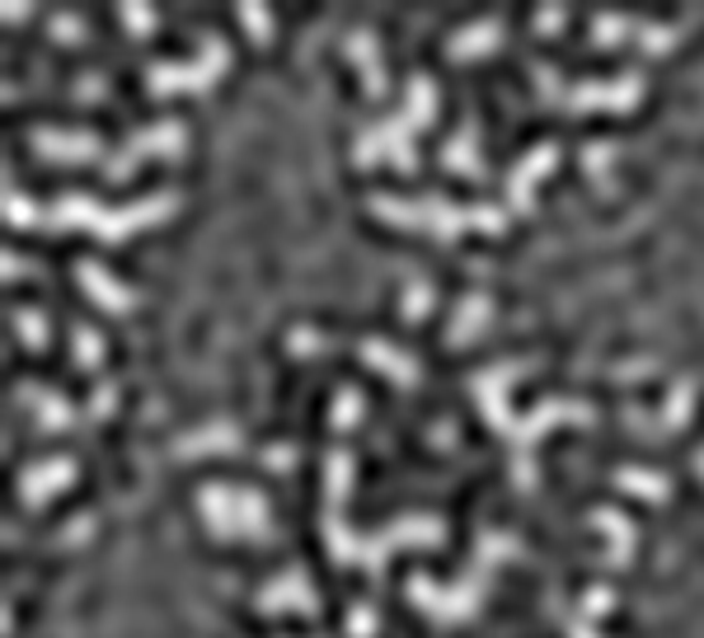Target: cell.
<instances>
[{
  "label": "cell",
  "mask_w": 704,
  "mask_h": 638,
  "mask_svg": "<svg viewBox=\"0 0 704 638\" xmlns=\"http://www.w3.org/2000/svg\"><path fill=\"white\" fill-rule=\"evenodd\" d=\"M348 493H352V451L333 447L324 460V544L339 563H358V569L381 578L385 554L395 544H447V526L437 517H404L376 530V536H352V526L343 521Z\"/></svg>",
  "instance_id": "obj_1"
},
{
  "label": "cell",
  "mask_w": 704,
  "mask_h": 638,
  "mask_svg": "<svg viewBox=\"0 0 704 638\" xmlns=\"http://www.w3.org/2000/svg\"><path fill=\"white\" fill-rule=\"evenodd\" d=\"M526 366H531V362H493V366H484L480 376H474L470 389H474V399H480V409L488 414L493 432L513 441V455H517L513 460V474H517V484L531 488L536 484V455H531L536 441L550 428H559V422H596V409H592V404H583V399H544L526 418H517L513 409H507V385H513Z\"/></svg>",
  "instance_id": "obj_2"
},
{
  "label": "cell",
  "mask_w": 704,
  "mask_h": 638,
  "mask_svg": "<svg viewBox=\"0 0 704 638\" xmlns=\"http://www.w3.org/2000/svg\"><path fill=\"white\" fill-rule=\"evenodd\" d=\"M513 554H521V540H517V536L484 530L480 544H474V563L465 569V578L455 582V587H437L432 578L414 573V578H409V596H414L432 619H442V625H461V619H470L474 610H480V601H484V592H488L493 573H498V563L513 559Z\"/></svg>",
  "instance_id": "obj_3"
},
{
  "label": "cell",
  "mask_w": 704,
  "mask_h": 638,
  "mask_svg": "<svg viewBox=\"0 0 704 638\" xmlns=\"http://www.w3.org/2000/svg\"><path fill=\"white\" fill-rule=\"evenodd\" d=\"M169 211H179V193H151L141 202L128 207H99L85 193H62L57 202H47L38 211V226H57V230H95L99 240H128L132 230H146L155 221H165Z\"/></svg>",
  "instance_id": "obj_4"
},
{
  "label": "cell",
  "mask_w": 704,
  "mask_h": 638,
  "mask_svg": "<svg viewBox=\"0 0 704 638\" xmlns=\"http://www.w3.org/2000/svg\"><path fill=\"white\" fill-rule=\"evenodd\" d=\"M385 217L391 226H404V230H428L437 240H455L461 230H488V235H498L507 226V211L503 207H488V202H474V207H461L451 198H395V193H376L372 202H366Z\"/></svg>",
  "instance_id": "obj_5"
},
{
  "label": "cell",
  "mask_w": 704,
  "mask_h": 638,
  "mask_svg": "<svg viewBox=\"0 0 704 638\" xmlns=\"http://www.w3.org/2000/svg\"><path fill=\"white\" fill-rule=\"evenodd\" d=\"M432 113H437V85H432V76H422V70H418V76L409 80V103H404L395 118H385L381 128L362 132L358 141H352V160H358V165L395 160L399 169H414L418 165V160H414V136L428 128Z\"/></svg>",
  "instance_id": "obj_6"
},
{
  "label": "cell",
  "mask_w": 704,
  "mask_h": 638,
  "mask_svg": "<svg viewBox=\"0 0 704 638\" xmlns=\"http://www.w3.org/2000/svg\"><path fill=\"white\" fill-rule=\"evenodd\" d=\"M531 80L544 103H563V109H634L644 99V70H625L615 80H563V70L550 62H531Z\"/></svg>",
  "instance_id": "obj_7"
},
{
  "label": "cell",
  "mask_w": 704,
  "mask_h": 638,
  "mask_svg": "<svg viewBox=\"0 0 704 638\" xmlns=\"http://www.w3.org/2000/svg\"><path fill=\"white\" fill-rule=\"evenodd\" d=\"M198 507L207 526L217 530L221 540L231 536H258L268 540V498L254 488H235V484H202Z\"/></svg>",
  "instance_id": "obj_8"
},
{
  "label": "cell",
  "mask_w": 704,
  "mask_h": 638,
  "mask_svg": "<svg viewBox=\"0 0 704 638\" xmlns=\"http://www.w3.org/2000/svg\"><path fill=\"white\" fill-rule=\"evenodd\" d=\"M226 66H231V43L217 38V33H207L202 52H198L193 62H155V66L146 70V80H151L155 95H169V90H207V85L217 80Z\"/></svg>",
  "instance_id": "obj_9"
},
{
  "label": "cell",
  "mask_w": 704,
  "mask_h": 638,
  "mask_svg": "<svg viewBox=\"0 0 704 638\" xmlns=\"http://www.w3.org/2000/svg\"><path fill=\"white\" fill-rule=\"evenodd\" d=\"M184 146H188V128H184V122H174V118H165V122H155V128L132 132L128 141H122V151L103 160V174H109V179H128L141 160H151V155H179Z\"/></svg>",
  "instance_id": "obj_10"
},
{
  "label": "cell",
  "mask_w": 704,
  "mask_h": 638,
  "mask_svg": "<svg viewBox=\"0 0 704 638\" xmlns=\"http://www.w3.org/2000/svg\"><path fill=\"white\" fill-rule=\"evenodd\" d=\"M554 165H559V146H554V141H540V146L526 151L517 160V169L507 174V207L526 217V211L536 207V179H544Z\"/></svg>",
  "instance_id": "obj_11"
},
{
  "label": "cell",
  "mask_w": 704,
  "mask_h": 638,
  "mask_svg": "<svg viewBox=\"0 0 704 638\" xmlns=\"http://www.w3.org/2000/svg\"><path fill=\"white\" fill-rule=\"evenodd\" d=\"M33 146L47 160H66V165H85V160H109V141L95 132H62V128H33Z\"/></svg>",
  "instance_id": "obj_12"
},
{
  "label": "cell",
  "mask_w": 704,
  "mask_h": 638,
  "mask_svg": "<svg viewBox=\"0 0 704 638\" xmlns=\"http://www.w3.org/2000/svg\"><path fill=\"white\" fill-rule=\"evenodd\" d=\"M258 606H263V610H296V615H315V610H320V596H315L306 569H287V573L273 578L268 587L258 592Z\"/></svg>",
  "instance_id": "obj_13"
},
{
  "label": "cell",
  "mask_w": 704,
  "mask_h": 638,
  "mask_svg": "<svg viewBox=\"0 0 704 638\" xmlns=\"http://www.w3.org/2000/svg\"><path fill=\"white\" fill-rule=\"evenodd\" d=\"M76 277H80V287L95 296V306H103V310H113V315H128L132 310V292L122 287V282L103 268V263H95V258H80L76 263Z\"/></svg>",
  "instance_id": "obj_14"
},
{
  "label": "cell",
  "mask_w": 704,
  "mask_h": 638,
  "mask_svg": "<svg viewBox=\"0 0 704 638\" xmlns=\"http://www.w3.org/2000/svg\"><path fill=\"white\" fill-rule=\"evenodd\" d=\"M70 479H76V460H70V455H52V460H43V465L24 470L20 493H24L29 507H38V503H47L57 488H66Z\"/></svg>",
  "instance_id": "obj_15"
},
{
  "label": "cell",
  "mask_w": 704,
  "mask_h": 638,
  "mask_svg": "<svg viewBox=\"0 0 704 638\" xmlns=\"http://www.w3.org/2000/svg\"><path fill=\"white\" fill-rule=\"evenodd\" d=\"M691 404H695V381L685 376V381H676L672 399L662 404V414H658L653 422H644V418H634V414H629V422H634L639 432H648V437H667V432H681V428H685V418H691Z\"/></svg>",
  "instance_id": "obj_16"
},
{
  "label": "cell",
  "mask_w": 704,
  "mask_h": 638,
  "mask_svg": "<svg viewBox=\"0 0 704 638\" xmlns=\"http://www.w3.org/2000/svg\"><path fill=\"white\" fill-rule=\"evenodd\" d=\"M358 352H362V362H372V366L385 371L391 381H399V385H418V362L409 358V352H399L391 339H362Z\"/></svg>",
  "instance_id": "obj_17"
},
{
  "label": "cell",
  "mask_w": 704,
  "mask_h": 638,
  "mask_svg": "<svg viewBox=\"0 0 704 638\" xmlns=\"http://www.w3.org/2000/svg\"><path fill=\"white\" fill-rule=\"evenodd\" d=\"M348 57L362 66V80H366V95L381 99L385 95V62H381V43L372 29H352L348 33Z\"/></svg>",
  "instance_id": "obj_18"
},
{
  "label": "cell",
  "mask_w": 704,
  "mask_h": 638,
  "mask_svg": "<svg viewBox=\"0 0 704 638\" xmlns=\"http://www.w3.org/2000/svg\"><path fill=\"white\" fill-rule=\"evenodd\" d=\"M240 428L235 422H202L184 437H174V455H207V451H235Z\"/></svg>",
  "instance_id": "obj_19"
},
{
  "label": "cell",
  "mask_w": 704,
  "mask_h": 638,
  "mask_svg": "<svg viewBox=\"0 0 704 638\" xmlns=\"http://www.w3.org/2000/svg\"><path fill=\"white\" fill-rule=\"evenodd\" d=\"M592 521L610 536V549H606V569H625V563L634 559V526L620 517L615 507H596L592 512Z\"/></svg>",
  "instance_id": "obj_20"
},
{
  "label": "cell",
  "mask_w": 704,
  "mask_h": 638,
  "mask_svg": "<svg viewBox=\"0 0 704 638\" xmlns=\"http://www.w3.org/2000/svg\"><path fill=\"white\" fill-rule=\"evenodd\" d=\"M442 160H447L451 169L470 174V179H484V174H488V165L480 160V128H474V122H465V128L451 136V146L442 151Z\"/></svg>",
  "instance_id": "obj_21"
},
{
  "label": "cell",
  "mask_w": 704,
  "mask_h": 638,
  "mask_svg": "<svg viewBox=\"0 0 704 638\" xmlns=\"http://www.w3.org/2000/svg\"><path fill=\"white\" fill-rule=\"evenodd\" d=\"M615 484H620L625 493H639V498H648V503H667L672 498V479L667 474H658V470H639V465H620L610 474Z\"/></svg>",
  "instance_id": "obj_22"
},
{
  "label": "cell",
  "mask_w": 704,
  "mask_h": 638,
  "mask_svg": "<svg viewBox=\"0 0 704 638\" xmlns=\"http://www.w3.org/2000/svg\"><path fill=\"white\" fill-rule=\"evenodd\" d=\"M20 399L38 409V422H43V428H70V422H76V404L62 399V395H52V389H43V385H24Z\"/></svg>",
  "instance_id": "obj_23"
},
{
  "label": "cell",
  "mask_w": 704,
  "mask_h": 638,
  "mask_svg": "<svg viewBox=\"0 0 704 638\" xmlns=\"http://www.w3.org/2000/svg\"><path fill=\"white\" fill-rule=\"evenodd\" d=\"M488 315H493V300H488L484 292L465 296V300H461V310H455V319H451V343H455V348L470 343L474 333H480V329L488 324Z\"/></svg>",
  "instance_id": "obj_24"
},
{
  "label": "cell",
  "mask_w": 704,
  "mask_h": 638,
  "mask_svg": "<svg viewBox=\"0 0 704 638\" xmlns=\"http://www.w3.org/2000/svg\"><path fill=\"white\" fill-rule=\"evenodd\" d=\"M498 38H503V24H498V20L465 24V29L451 38V57H474V52H488V47L498 43Z\"/></svg>",
  "instance_id": "obj_25"
},
{
  "label": "cell",
  "mask_w": 704,
  "mask_h": 638,
  "mask_svg": "<svg viewBox=\"0 0 704 638\" xmlns=\"http://www.w3.org/2000/svg\"><path fill=\"white\" fill-rule=\"evenodd\" d=\"M38 202H33V198H24V193L20 188H6V221L10 226H38Z\"/></svg>",
  "instance_id": "obj_26"
},
{
  "label": "cell",
  "mask_w": 704,
  "mask_h": 638,
  "mask_svg": "<svg viewBox=\"0 0 704 638\" xmlns=\"http://www.w3.org/2000/svg\"><path fill=\"white\" fill-rule=\"evenodd\" d=\"M634 33H639V43L648 52H662V47H672L676 43V29L672 24H648V20H634Z\"/></svg>",
  "instance_id": "obj_27"
},
{
  "label": "cell",
  "mask_w": 704,
  "mask_h": 638,
  "mask_svg": "<svg viewBox=\"0 0 704 638\" xmlns=\"http://www.w3.org/2000/svg\"><path fill=\"white\" fill-rule=\"evenodd\" d=\"M358 414H362V395H358V389H343L339 404H333V428H339V432L358 428Z\"/></svg>",
  "instance_id": "obj_28"
},
{
  "label": "cell",
  "mask_w": 704,
  "mask_h": 638,
  "mask_svg": "<svg viewBox=\"0 0 704 638\" xmlns=\"http://www.w3.org/2000/svg\"><path fill=\"white\" fill-rule=\"evenodd\" d=\"M76 362L80 366H99L103 362V339H99V333L95 329H76Z\"/></svg>",
  "instance_id": "obj_29"
},
{
  "label": "cell",
  "mask_w": 704,
  "mask_h": 638,
  "mask_svg": "<svg viewBox=\"0 0 704 638\" xmlns=\"http://www.w3.org/2000/svg\"><path fill=\"white\" fill-rule=\"evenodd\" d=\"M14 324H20L24 343H33V348H43V343H47V324H43V315H38V310H14Z\"/></svg>",
  "instance_id": "obj_30"
},
{
  "label": "cell",
  "mask_w": 704,
  "mask_h": 638,
  "mask_svg": "<svg viewBox=\"0 0 704 638\" xmlns=\"http://www.w3.org/2000/svg\"><path fill=\"white\" fill-rule=\"evenodd\" d=\"M240 20L250 24V33H254V38H268V33H273V14L263 10L258 0H250V6H240Z\"/></svg>",
  "instance_id": "obj_31"
},
{
  "label": "cell",
  "mask_w": 704,
  "mask_h": 638,
  "mask_svg": "<svg viewBox=\"0 0 704 638\" xmlns=\"http://www.w3.org/2000/svg\"><path fill=\"white\" fill-rule=\"evenodd\" d=\"M287 348L296 352V358H315V352H324L329 343L320 339V333H310V329H296L292 339H287Z\"/></svg>",
  "instance_id": "obj_32"
},
{
  "label": "cell",
  "mask_w": 704,
  "mask_h": 638,
  "mask_svg": "<svg viewBox=\"0 0 704 638\" xmlns=\"http://www.w3.org/2000/svg\"><path fill=\"white\" fill-rule=\"evenodd\" d=\"M348 634H352V638H372V634H376V610H372V606H352Z\"/></svg>",
  "instance_id": "obj_33"
},
{
  "label": "cell",
  "mask_w": 704,
  "mask_h": 638,
  "mask_svg": "<svg viewBox=\"0 0 704 638\" xmlns=\"http://www.w3.org/2000/svg\"><path fill=\"white\" fill-rule=\"evenodd\" d=\"M122 20H128L132 33H151L155 29V10L151 6H136V0H132V6H122Z\"/></svg>",
  "instance_id": "obj_34"
},
{
  "label": "cell",
  "mask_w": 704,
  "mask_h": 638,
  "mask_svg": "<svg viewBox=\"0 0 704 638\" xmlns=\"http://www.w3.org/2000/svg\"><path fill=\"white\" fill-rule=\"evenodd\" d=\"M428 282H414V287H409V296H404V315H409V319H422V315H428Z\"/></svg>",
  "instance_id": "obj_35"
},
{
  "label": "cell",
  "mask_w": 704,
  "mask_h": 638,
  "mask_svg": "<svg viewBox=\"0 0 704 638\" xmlns=\"http://www.w3.org/2000/svg\"><path fill=\"white\" fill-rule=\"evenodd\" d=\"M606 610H610V587H592V592L583 596V615L596 619V615H606Z\"/></svg>",
  "instance_id": "obj_36"
},
{
  "label": "cell",
  "mask_w": 704,
  "mask_h": 638,
  "mask_svg": "<svg viewBox=\"0 0 704 638\" xmlns=\"http://www.w3.org/2000/svg\"><path fill=\"white\" fill-rule=\"evenodd\" d=\"M606 160H610V146H587V155H583V165H587L592 174H606Z\"/></svg>",
  "instance_id": "obj_37"
},
{
  "label": "cell",
  "mask_w": 704,
  "mask_h": 638,
  "mask_svg": "<svg viewBox=\"0 0 704 638\" xmlns=\"http://www.w3.org/2000/svg\"><path fill=\"white\" fill-rule=\"evenodd\" d=\"M113 399H118V389H113V385H103L99 395H95V404H90V409H95V418H103V414H109V409H113Z\"/></svg>",
  "instance_id": "obj_38"
},
{
  "label": "cell",
  "mask_w": 704,
  "mask_h": 638,
  "mask_svg": "<svg viewBox=\"0 0 704 638\" xmlns=\"http://www.w3.org/2000/svg\"><path fill=\"white\" fill-rule=\"evenodd\" d=\"M569 638H596L592 615H578V619H569Z\"/></svg>",
  "instance_id": "obj_39"
},
{
  "label": "cell",
  "mask_w": 704,
  "mask_h": 638,
  "mask_svg": "<svg viewBox=\"0 0 704 638\" xmlns=\"http://www.w3.org/2000/svg\"><path fill=\"white\" fill-rule=\"evenodd\" d=\"M563 24V10H540L536 14V29H559Z\"/></svg>",
  "instance_id": "obj_40"
},
{
  "label": "cell",
  "mask_w": 704,
  "mask_h": 638,
  "mask_svg": "<svg viewBox=\"0 0 704 638\" xmlns=\"http://www.w3.org/2000/svg\"><path fill=\"white\" fill-rule=\"evenodd\" d=\"M268 465H277V470H282V465H296V451H292V447H273Z\"/></svg>",
  "instance_id": "obj_41"
},
{
  "label": "cell",
  "mask_w": 704,
  "mask_h": 638,
  "mask_svg": "<svg viewBox=\"0 0 704 638\" xmlns=\"http://www.w3.org/2000/svg\"><path fill=\"white\" fill-rule=\"evenodd\" d=\"M52 29H57V33H80V20H76V14H57Z\"/></svg>",
  "instance_id": "obj_42"
},
{
  "label": "cell",
  "mask_w": 704,
  "mask_h": 638,
  "mask_svg": "<svg viewBox=\"0 0 704 638\" xmlns=\"http://www.w3.org/2000/svg\"><path fill=\"white\" fill-rule=\"evenodd\" d=\"M24 14H33V6H24V0H6V20H24Z\"/></svg>",
  "instance_id": "obj_43"
},
{
  "label": "cell",
  "mask_w": 704,
  "mask_h": 638,
  "mask_svg": "<svg viewBox=\"0 0 704 638\" xmlns=\"http://www.w3.org/2000/svg\"><path fill=\"white\" fill-rule=\"evenodd\" d=\"M700 474H704V455H700Z\"/></svg>",
  "instance_id": "obj_44"
}]
</instances>
